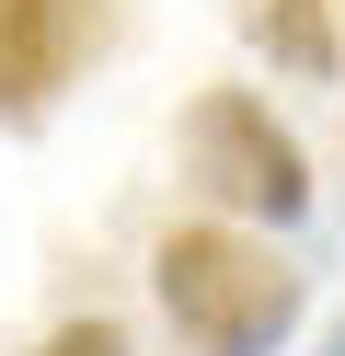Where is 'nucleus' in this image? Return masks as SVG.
<instances>
[{
    "instance_id": "nucleus-1",
    "label": "nucleus",
    "mask_w": 345,
    "mask_h": 356,
    "mask_svg": "<svg viewBox=\"0 0 345 356\" xmlns=\"http://www.w3.org/2000/svg\"><path fill=\"white\" fill-rule=\"evenodd\" d=\"M150 287H161V322H173L196 356H276L288 322H299V264H276L265 241L230 230V218L161 230Z\"/></svg>"
},
{
    "instance_id": "nucleus-2",
    "label": "nucleus",
    "mask_w": 345,
    "mask_h": 356,
    "mask_svg": "<svg viewBox=\"0 0 345 356\" xmlns=\"http://www.w3.org/2000/svg\"><path fill=\"white\" fill-rule=\"evenodd\" d=\"M184 161H196L207 195H230V207L276 218V230L311 207V161H299V138L265 115V92H242V81H219V92L184 104Z\"/></svg>"
},
{
    "instance_id": "nucleus-3",
    "label": "nucleus",
    "mask_w": 345,
    "mask_h": 356,
    "mask_svg": "<svg viewBox=\"0 0 345 356\" xmlns=\"http://www.w3.org/2000/svg\"><path fill=\"white\" fill-rule=\"evenodd\" d=\"M69 70V0H0V104H46Z\"/></svg>"
},
{
    "instance_id": "nucleus-4",
    "label": "nucleus",
    "mask_w": 345,
    "mask_h": 356,
    "mask_svg": "<svg viewBox=\"0 0 345 356\" xmlns=\"http://www.w3.org/2000/svg\"><path fill=\"white\" fill-rule=\"evenodd\" d=\"M253 35H265V58H276L288 81H334V70H345L322 0H253Z\"/></svg>"
},
{
    "instance_id": "nucleus-5",
    "label": "nucleus",
    "mask_w": 345,
    "mask_h": 356,
    "mask_svg": "<svg viewBox=\"0 0 345 356\" xmlns=\"http://www.w3.org/2000/svg\"><path fill=\"white\" fill-rule=\"evenodd\" d=\"M35 356H127V345H115V322H58Z\"/></svg>"
},
{
    "instance_id": "nucleus-6",
    "label": "nucleus",
    "mask_w": 345,
    "mask_h": 356,
    "mask_svg": "<svg viewBox=\"0 0 345 356\" xmlns=\"http://www.w3.org/2000/svg\"><path fill=\"white\" fill-rule=\"evenodd\" d=\"M334 356H345V333H334Z\"/></svg>"
}]
</instances>
